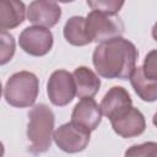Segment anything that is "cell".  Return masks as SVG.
I'll return each instance as SVG.
<instances>
[{"instance_id":"obj_11","label":"cell","mask_w":157,"mask_h":157,"mask_svg":"<svg viewBox=\"0 0 157 157\" xmlns=\"http://www.w3.org/2000/svg\"><path fill=\"white\" fill-rule=\"evenodd\" d=\"M130 107H132V99L129 92L121 86H113L109 88L101 102V109L109 120Z\"/></svg>"},{"instance_id":"obj_8","label":"cell","mask_w":157,"mask_h":157,"mask_svg":"<svg viewBox=\"0 0 157 157\" xmlns=\"http://www.w3.org/2000/svg\"><path fill=\"white\" fill-rule=\"evenodd\" d=\"M112 128L120 137L130 139L141 135L146 129V120L144 114L135 107H130L121 114L112 118Z\"/></svg>"},{"instance_id":"obj_7","label":"cell","mask_w":157,"mask_h":157,"mask_svg":"<svg viewBox=\"0 0 157 157\" xmlns=\"http://www.w3.org/2000/svg\"><path fill=\"white\" fill-rule=\"evenodd\" d=\"M54 37L50 29L38 26L25 28L20 33L18 44L23 52L32 56H43L53 48Z\"/></svg>"},{"instance_id":"obj_15","label":"cell","mask_w":157,"mask_h":157,"mask_svg":"<svg viewBox=\"0 0 157 157\" xmlns=\"http://www.w3.org/2000/svg\"><path fill=\"white\" fill-rule=\"evenodd\" d=\"M130 83L136 92V94L145 102H155L157 101V81L147 80L144 74L141 66H136L134 72L130 76Z\"/></svg>"},{"instance_id":"obj_6","label":"cell","mask_w":157,"mask_h":157,"mask_svg":"<svg viewBox=\"0 0 157 157\" xmlns=\"http://www.w3.org/2000/svg\"><path fill=\"white\" fill-rule=\"evenodd\" d=\"M47 94L49 101L56 107L67 105L76 96V85L74 75L66 70L54 71L47 83Z\"/></svg>"},{"instance_id":"obj_3","label":"cell","mask_w":157,"mask_h":157,"mask_svg":"<svg viewBox=\"0 0 157 157\" xmlns=\"http://www.w3.org/2000/svg\"><path fill=\"white\" fill-rule=\"evenodd\" d=\"M39 92V80L29 71H18L11 75L4 86V98L16 108H27L34 104Z\"/></svg>"},{"instance_id":"obj_21","label":"cell","mask_w":157,"mask_h":157,"mask_svg":"<svg viewBox=\"0 0 157 157\" xmlns=\"http://www.w3.org/2000/svg\"><path fill=\"white\" fill-rule=\"evenodd\" d=\"M152 123H153V125L157 128V112L153 114V118H152Z\"/></svg>"},{"instance_id":"obj_10","label":"cell","mask_w":157,"mask_h":157,"mask_svg":"<svg viewBox=\"0 0 157 157\" xmlns=\"http://www.w3.org/2000/svg\"><path fill=\"white\" fill-rule=\"evenodd\" d=\"M102 115L101 105L93 98H83L75 104L71 113V121L93 131L101 124Z\"/></svg>"},{"instance_id":"obj_9","label":"cell","mask_w":157,"mask_h":157,"mask_svg":"<svg viewBox=\"0 0 157 157\" xmlns=\"http://www.w3.org/2000/svg\"><path fill=\"white\" fill-rule=\"evenodd\" d=\"M61 17V9L58 2L49 0H36L27 7V18L38 27L52 28Z\"/></svg>"},{"instance_id":"obj_2","label":"cell","mask_w":157,"mask_h":157,"mask_svg":"<svg viewBox=\"0 0 157 157\" xmlns=\"http://www.w3.org/2000/svg\"><path fill=\"white\" fill-rule=\"evenodd\" d=\"M55 115L49 105L44 103L36 104L28 113L27 139L29 141L28 151L33 155L44 153L49 150L54 135Z\"/></svg>"},{"instance_id":"obj_19","label":"cell","mask_w":157,"mask_h":157,"mask_svg":"<svg viewBox=\"0 0 157 157\" xmlns=\"http://www.w3.org/2000/svg\"><path fill=\"white\" fill-rule=\"evenodd\" d=\"M87 5L92 7V10H97L108 15H118L119 10L123 7L124 1L117 0H97V1H87Z\"/></svg>"},{"instance_id":"obj_5","label":"cell","mask_w":157,"mask_h":157,"mask_svg":"<svg viewBox=\"0 0 157 157\" xmlns=\"http://www.w3.org/2000/svg\"><path fill=\"white\" fill-rule=\"evenodd\" d=\"M91 139V131L76 123L69 121L60 125L53 135L55 145L66 153H77L83 151Z\"/></svg>"},{"instance_id":"obj_1","label":"cell","mask_w":157,"mask_h":157,"mask_svg":"<svg viewBox=\"0 0 157 157\" xmlns=\"http://www.w3.org/2000/svg\"><path fill=\"white\" fill-rule=\"evenodd\" d=\"M139 52L132 42L123 37L98 44L92 54L96 72L104 78L128 80L136 67Z\"/></svg>"},{"instance_id":"obj_4","label":"cell","mask_w":157,"mask_h":157,"mask_svg":"<svg viewBox=\"0 0 157 157\" xmlns=\"http://www.w3.org/2000/svg\"><path fill=\"white\" fill-rule=\"evenodd\" d=\"M86 31L91 42L103 43L124 33V23L118 15L92 10L86 16Z\"/></svg>"},{"instance_id":"obj_12","label":"cell","mask_w":157,"mask_h":157,"mask_svg":"<svg viewBox=\"0 0 157 157\" xmlns=\"http://www.w3.org/2000/svg\"><path fill=\"white\" fill-rule=\"evenodd\" d=\"M72 75L78 98H93L97 94L101 87V78L93 70L87 66H78L74 70Z\"/></svg>"},{"instance_id":"obj_18","label":"cell","mask_w":157,"mask_h":157,"mask_svg":"<svg viewBox=\"0 0 157 157\" xmlns=\"http://www.w3.org/2000/svg\"><path fill=\"white\" fill-rule=\"evenodd\" d=\"M141 69L147 80L157 81V49H152L146 54Z\"/></svg>"},{"instance_id":"obj_13","label":"cell","mask_w":157,"mask_h":157,"mask_svg":"<svg viewBox=\"0 0 157 157\" xmlns=\"http://www.w3.org/2000/svg\"><path fill=\"white\" fill-rule=\"evenodd\" d=\"M26 6L18 0L0 1V28L1 31L18 27L26 17Z\"/></svg>"},{"instance_id":"obj_20","label":"cell","mask_w":157,"mask_h":157,"mask_svg":"<svg viewBox=\"0 0 157 157\" xmlns=\"http://www.w3.org/2000/svg\"><path fill=\"white\" fill-rule=\"evenodd\" d=\"M151 34H152V38L157 42V22L152 26V29H151Z\"/></svg>"},{"instance_id":"obj_17","label":"cell","mask_w":157,"mask_h":157,"mask_svg":"<svg viewBox=\"0 0 157 157\" xmlns=\"http://www.w3.org/2000/svg\"><path fill=\"white\" fill-rule=\"evenodd\" d=\"M0 38H1L0 64L5 65L6 63H9L12 59V56L15 54V39H13V36L6 31H1Z\"/></svg>"},{"instance_id":"obj_14","label":"cell","mask_w":157,"mask_h":157,"mask_svg":"<svg viewBox=\"0 0 157 157\" xmlns=\"http://www.w3.org/2000/svg\"><path fill=\"white\" fill-rule=\"evenodd\" d=\"M64 38L67 43L76 47H83L91 43V39L87 36L86 31V17L72 16L70 17L63 29Z\"/></svg>"},{"instance_id":"obj_16","label":"cell","mask_w":157,"mask_h":157,"mask_svg":"<svg viewBox=\"0 0 157 157\" xmlns=\"http://www.w3.org/2000/svg\"><path fill=\"white\" fill-rule=\"evenodd\" d=\"M124 157H157V142L148 141L132 145L125 151Z\"/></svg>"}]
</instances>
